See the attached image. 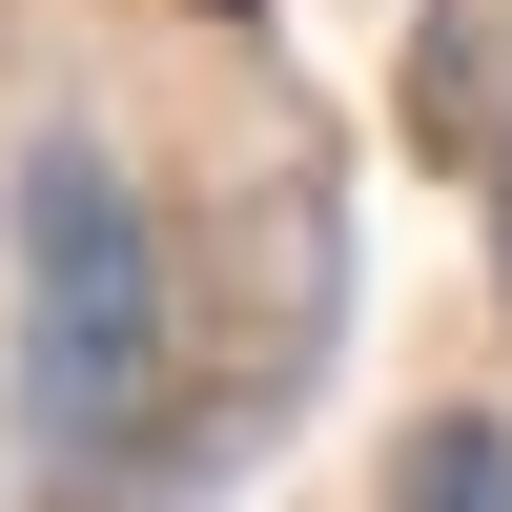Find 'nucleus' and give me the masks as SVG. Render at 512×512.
I'll use <instances>...</instances> for the list:
<instances>
[{"label":"nucleus","instance_id":"nucleus-2","mask_svg":"<svg viewBox=\"0 0 512 512\" xmlns=\"http://www.w3.org/2000/svg\"><path fill=\"white\" fill-rule=\"evenodd\" d=\"M410 512H512V431L492 410H451V431L410 451Z\"/></svg>","mask_w":512,"mask_h":512},{"label":"nucleus","instance_id":"nucleus-1","mask_svg":"<svg viewBox=\"0 0 512 512\" xmlns=\"http://www.w3.org/2000/svg\"><path fill=\"white\" fill-rule=\"evenodd\" d=\"M0 267H21V451L41 472H123L164 410V349H185V287H164V226L123 185V144L41 123L21 205H0Z\"/></svg>","mask_w":512,"mask_h":512}]
</instances>
